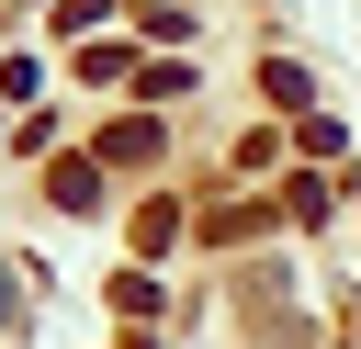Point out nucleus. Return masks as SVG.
I'll return each instance as SVG.
<instances>
[{"instance_id": "f257e3e1", "label": "nucleus", "mask_w": 361, "mask_h": 349, "mask_svg": "<svg viewBox=\"0 0 361 349\" xmlns=\"http://www.w3.org/2000/svg\"><path fill=\"white\" fill-rule=\"evenodd\" d=\"M102 158H113V169H147V158H158V113H124V124L102 135Z\"/></svg>"}, {"instance_id": "f03ea898", "label": "nucleus", "mask_w": 361, "mask_h": 349, "mask_svg": "<svg viewBox=\"0 0 361 349\" xmlns=\"http://www.w3.org/2000/svg\"><path fill=\"white\" fill-rule=\"evenodd\" d=\"M45 191L79 214V203H102V169H90V158H56V169H45Z\"/></svg>"}]
</instances>
